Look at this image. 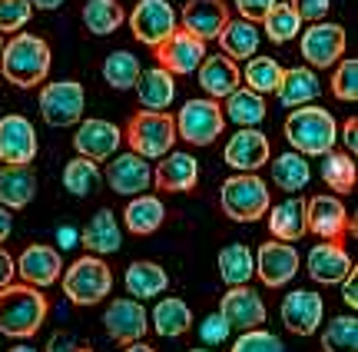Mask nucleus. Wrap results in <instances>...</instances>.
Here are the masks:
<instances>
[{"instance_id":"obj_35","label":"nucleus","mask_w":358,"mask_h":352,"mask_svg":"<svg viewBox=\"0 0 358 352\" xmlns=\"http://www.w3.org/2000/svg\"><path fill=\"white\" fill-rule=\"evenodd\" d=\"M169 286V276L163 266H156V262H133L127 269V289L133 300H153L159 296L163 289Z\"/></svg>"},{"instance_id":"obj_9","label":"nucleus","mask_w":358,"mask_h":352,"mask_svg":"<svg viewBox=\"0 0 358 352\" xmlns=\"http://www.w3.org/2000/svg\"><path fill=\"white\" fill-rule=\"evenodd\" d=\"M133 34L140 43H150V47H159L169 34H176V10L169 7L166 0H140L133 13L127 17Z\"/></svg>"},{"instance_id":"obj_3","label":"nucleus","mask_w":358,"mask_h":352,"mask_svg":"<svg viewBox=\"0 0 358 352\" xmlns=\"http://www.w3.org/2000/svg\"><path fill=\"white\" fill-rule=\"evenodd\" d=\"M47 319V300L37 286H3L0 289V332L13 339L34 336Z\"/></svg>"},{"instance_id":"obj_29","label":"nucleus","mask_w":358,"mask_h":352,"mask_svg":"<svg viewBox=\"0 0 358 352\" xmlns=\"http://www.w3.org/2000/svg\"><path fill=\"white\" fill-rule=\"evenodd\" d=\"M83 246L90 253H96V256H106V253H116V249L123 246V230H120V223L110 209H100L93 220L87 223V230H83Z\"/></svg>"},{"instance_id":"obj_58","label":"nucleus","mask_w":358,"mask_h":352,"mask_svg":"<svg viewBox=\"0 0 358 352\" xmlns=\"http://www.w3.org/2000/svg\"><path fill=\"white\" fill-rule=\"evenodd\" d=\"M123 352H156V349H150L146 342H129V346H127Z\"/></svg>"},{"instance_id":"obj_51","label":"nucleus","mask_w":358,"mask_h":352,"mask_svg":"<svg viewBox=\"0 0 358 352\" xmlns=\"http://www.w3.org/2000/svg\"><path fill=\"white\" fill-rule=\"evenodd\" d=\"M47 352H93V349L83 346V342H77L73 336H66V332H57L50 339V346H47Z\"/></svg>"},{"instance_id":"obj_44","label":"nucleus","mask_w":358,"mask_h":352,"mask_svg":"<svg viewBox=\"0 0 358 352\" xmlns=\"http://www.w3.org/2000/svg\"><path fill=\"white\" fill-rule=\"evenodd\" d=\"M262 24H266V34L272 37V43H289V40L299 37L302 20H299V13H295L289 3H275V7L266 13Z\"/></svg>"},{"instance_id":"obj_40","label":"nucleus","mask_w":358,"mask_h":352,"mask_svg":"<svg viewBox=\"0 0 358 352\" xmlns=\"http://www.w3.org/2000/svg\"><path fill=\"white\" fill-rule=\"evenodd\" d=\"M100 180H103V173L93 160L77 157L64 167V186H66V193H73V196H93L100 190Z\"/></svg>"},{"instance_id":"obj_43","label":"nucleus","mask_w":358,"mask_h":352,"mask_svg":"<svg viewBox=\"0 0 358 352\" xmlns=\"http://www.w3.org/2000/svg\"><path fill=\"white\" fill-rule=\"evenodd\" d=\"M322 176L325 183L332 186L335 193H352L355 190V160L348 157V153H329L325 163H322Z\"/></svg>"},{"instance_id":"obj_8","label":"nucleus","mask_w":358,"mask_h":352,"mask_svg":"<svg viewBox=\"0 0 358 352\" xmlns=\"http://www.w3.org/2000/svg\"><path fill=\"white\" fill-rule=\"evenodd\" d=\"M83 104H87V90L80 87L77 80H57V83H47L40 90V113H43V120L50 127L80 123Z\"/></svg>"},{"instance_id":"obj_1","label":"nucleus","mask_w":358,"mask_h":352,"mask_svg":"<svg viewBox=\"0 0 358 352\" xmlns=\"http://www.w3.org/2000/svg\"><path fill=\"white\" fill-rule=\"evenodd\" d=\"M285 140L292 143L295 153L302 157H325L338 140V127L335 117L322 106H295L289 120H285Z\"/></svg>"},{"instance_id":"obj_57","label":"nucleus","mask_w":358,"mask_h":352,"mask_svg":"<svg viewBox=\"0 0 358 352\" xmlns=\"http://www.w3.org/2000/svg\"><path fill=\"white\" fill-rule=\"evenodd\" d=\"M34 7H40V10H57V7H64L66 0H30Z\"/></svg>"},{"instance_id":"obj_12","label":"nucleus","mask_w":358,"mask_h":352,"mask_svg":"<svg viewBox=\"0 0 358 352\" xmlns=\"http://www.w3.org/2000/svg\"><path fill=\"white\" fill-rule=\"evenodd\" d=\"M345 53V30L338 24H312L302 34V57L308 66H332Z\"/></svg>"},{"instance_id":"obj_26","label":"nucleus","mask_w":358,"mask_h":352,"mask_svg":"<svg viewBox=\"0 0 358 352\" xmlns=\"http://www.w3.org/2000/svg\"><path fill=\"white\" fill-rule=\"evenodd\" d=\"M37 196V176L30 167H3L0 170V206L24 209Z\"/></svg>"},{"instance_id":"obj_32","label":"nucleus","mask_w":358,"mask_h":352,"mask_svg":"<svg viewBox=\"0 0 358 352\" xmlns=\"http://www.w3.org/2000/svg\"><path fill=\"white\" fill-rule=\"evenodd\" d=\"M219 43H222V50L229 60H252L259 50V30L256 24H249V20H229V24L222 27V34H219Z\"/></svg>"},{"instance_id":"obj_41","label":"nucleus","mask_w":358,"mask_h":352,"mask_svg":"<svg viewBox=\"0 0 358 352\" xmlns=\"http://www.w3.org/2000/svg\"><path fill=\"white\" fill-rule=\"evenodd\" d=\"M282 70L285 66L275 64L272 57H252L249 64H245V87L252 93H275L279 90V80H282Z\"/></svg>"},{"instance_id":"obj_56","label":"nucleus","mask_w":358,"mask_h":352,"mask_svg":"<svg viewBox=\"0 0 358 352\" xmlns=\"http://www.w3.org/2000/svg\"><path fill=\"white\" fill-rule=\"evenodd\" d=\"M60 236V246H73L77 243V233H73V226H64V230H57Z\"/></svg>"},{"instance_id":"obj_5","label":"nucleus","mask_w":358,"mask_h":352,"mask_svg":"<svg viewBox=\"0 0 358 352\" xmlns=\"http://www.w3.org/2000/svg\"><path fill=\"white\" fill-rule=\"evenodd\" d=\"M110 286H113V273L96 256H83L64 273L66 300L77 302V306H96L100 300H106Z\"/></svg>"},{"instance_id":"obj_45","label":"nucleus","mask_w":358,"mask_h":352,"mask_svg":"<svg viewBox=\"0 0 358 352\" xmlns=\"http://www.w3.org/2000/svg\"><path fill=\"white\" fill-rule=\"evenodd\" d=\"M332 93L345 104L358 100V60H342L332 77Z\"/></svg>"},{"instance_id":"obj_42","label":"nucleus","mask_w":358,"mask_h":352,"mask_svg":"<svg viewBox=\"0 0 358 352\" xmlns=\"http://www.w3.org/2000/svg\"><path fill=\"white\" fill-rule=\"evenodd\" d=\"M325 352H358V319L355 316H335L325 336H322Z\"/></svg>"},{"instance_id":"obj_30","label":"nucleus","mask_w":358,"mask_h":352,"mask_svg":"<svg viewBox=\"0 0 358 352\" xmlns=\"http://www.w3.org/2000/svg\"><path fill=\"white\" fill-rule=\"evenodd\" d=\"M123 220H127V230L136 236H150L156 233L163 220H166V206L156 199V196H133V203H127V213H123Z\"/></svg>"},{"instance_id":"obj_10","label":"nucleus","mask_w":358,"mask_h":352,"mask_svg":"<svg viewBox=\"0 0 358 352\" xmlns=\"http://www.w3.org/2000/svg\"><path fill=\"white\" fill-rule=\"evenodd\" d=\"M37 157V133L34 123L20 113L0 120V160L3 167H27Z\"/></svg>"},{"instance_id":"obj_17","label":"nucleus","mask_w":358,"mask_h":352,"mask_svg":"<svg viewBox=\"0 0 358 352\" xmlns=\"http://www.w3.org/2000/svg\"><path fill=\"white\" fill-rule=\"evenodd\" d=\"M73 150H77L83 160H110L120 150V130L106 120H87L80 123V130L73 133Z\"/></svg>"},{"instance_id":"obj_2","label":"nucleus","mask_w":358,"mask_h":352,"mask_svg":"<svg viewBox=\"0 0 358 352\" xmlns=\"http://www.w3.org/2000/svg\"><path fill=\"white\" fill-rule=\"evenodd\" d=\"M50 70V47L43 37H34V34H20L13 37L10 43H3V53H0V73L10 80L13 87H34V83H43Z\"/></svg>"},{"instance_id":"obj_62","label":"nucleus","mask_w":358,"mask_h":352,"mask_svg":"<svg viewBox=\"0 0 358 352\" xmlns=\"http://www.w3.org/2000/svg\"><path fill=\"white\" fill-rule=\"evenodd\" d=\"M0 352H3V346H0Z\"/></svg>"},{"instance_id":"obj_55","label":"nucleus","mask_w":358,"mask_h":352,"mask_svg":"<svg viewBox=\"0 0 358 352\" xmlns=\"http://www.w3.org/2000/svg\"><path fill=\"white\" fill-rule=\"evenodd\" d=\"M10 230H13V220H10V209L7 206H0V243L10 236Z\"/></svg>"},{"instance_id":"obj_28","label":"nucleus","mask_w":358,"mask_h":352,"mask_svg":"<svg viewBox=\"0 0 358 352\" xmlns=\"http://www.w3.org/2000/svg\"><path fill=\"white\" fill-rule=\"evenodd\" d=\"M268 230H272V236H275L279 243H295V239H302V236L308 233L306 230V203L295 199V196L282 199L279 206L268 213Z\"/></svg>"},{"instance_id":"obj_22","label":"nucleus","mask_w":358,"mask_h":352,"mask_svg":"<svg viewBox=\"0 0 358 352\" xmlns=\"http://www.w3.org/2000/svg\"><path fill=\"white\" fill-rule=\"evenodd\" d=\"M226 163L232 170H243V173H256L259 167L268 163V140L266 133H259L256 127L252 130H239L226 143Z\"/></svg>"},{"instance_id":"obj_18","label":"nucleus","mask_w":358,"mask_h":352,"mask_svg":"<svg viewBox=\"0 0 358 352\" xmlns=\"http://www.w3.org/2000/svg\"><path fill=\"white\" fill-rule=\"evenodd\" d=\"M306 269L315 283H325V286H329V283H342V279L352 273V256H348L335 239H322L319 246L308 249Z\"/></svg>"},{"instance_id":"obj_15","label":"nucleus","mask_w":358,"mask_h":352,"mask_svg":"<svg viewBox=\"0 0 358 352\" xmlns=\"http://www.w3.org/2000/svg\"><path fill=\"white\" fill-rule=\"evenodd\" d=\"M322 309H325V302H322L319 293L295 289V293H289V296L282 300V323H285L289 332L312 336V332L322 326Z\"/></svg>"},{"instance_id":"obj_33","label":"nucleus","mask_w":358,"mask_h":352,"mask_svg":"<svg viewBox=\"0 0 358 352\" xmlns=\"http://www.w3.org/2000/svg\"><path fill=\"white\" fill-rule=\"evenodd\" d=\"M219 276L229 286H245L256 276V256L245 243H229L219 253Z\"/></svg>"},{"instance_id":"obj_19","label":"nucleus","mask_w":358,"mask_h":352,"mask_svg":"<svg viewBox=\"0 0 358 352\" xmlns=\"http://www.w3.org/2000/svg\"><path fill=\"white\" fill-rule=\"evenodd\" d=\"M229 24V10L222 0H189L182 7V30H189L192 37L216 40L222 34V27Z\"/></svg>"},{"instance_id":"obj_6","label":"nucleus","mask_w":358,"mask_h":352,"mask_svg":"<svg viewBox=\"0 0 358 352\" xmlns=\"http://www.w3.org/2000/svg\"><path fill=\"white\" fill-rule=\"evenodd\" d=\"M222 213L236 223H256L268 213V186L259 176H229L222 183Z\"/></svg>"},{"instance_id":"obj_27","label":"nucleus","mask_w":358,"mask_h":352,"mask_svg":"<svg viewBox=\"0 0 358 352\" xmlns=\"http://www.w3.org/2000/svg\"><path fill=\"white\" fill-rule=\"evenodd\" d=\"M279 104L295 110V106H306L319 97V77L308 70V66H292V70H282L279 80Z\"/></svg>"},{"instance_id":"obj_23","label":"nucleus","mask_w":358,"mask_h":352,"mask_svg":"<svg viewBox=\"0 0 358 352\" xmlns=\"http://www.w3.org/2000/svg\"><path fill=\"white\" fill-rule=\"evenodd\" d=\"M60 266H64L60 249H53V246H27L24 253H20L17 273L24 276L30 286H50V283L60 279Z\"/></svg>"},{"instance_id":"obj_21","label":"nucleus","mask_w":358,"mask_h":352,"mask_svg":"<svg viewBox=\"0 0 358 352\" xmlns=\"http://www.w3.org/2000/svg\"><path fill=\"white\" fill-rule=\"evenodd\" d=\"M348 226V213L335 196H315L306 203V230L322 239H338Z\"/></svg>"},{"instance_id":"obj_31","label":"nucleus","mask_w":358,"mask_h":352,"mask_svg":"<svg viewBox=\"0 0 358 352\" xmlns=\"http://www.w3.org/2000/svg\"><path fill=\"white\" fill-rule=\"evenodd\" d=\"M199 87L209 97H229L239 87V70L229 57H206L199 64Z\"/></svg>"},{"instance_id":"obj_48","label":"nucleus","mask_w":358,"mask_h":352,"mask_svg":"<svg viewBox=\"0 0 358 352\" xmlns=\"http://www.w3.org/2000/svg\"><path fill=\"white\" fill-rule=\"evenodd\" d=\"M199 336H203L206 346H222V342L232 336V326L226 323L222 313H209L203 323H199Z\"/></svg>"},{"instance_id":"obj_34","label":"nucleus","mask_w":358,"mask_h":352,"mask_svg":"<svg viewBox=\"0 0 358 352\" xmlns=\"http://www.w3.org/2000/svg\"><path fill=\"white\" fill-rule=\"evenodd\" d=\"M232 123H239V130H252L256 123H262L266 117V100L252 93L249 87H236V90L226 97V113Z\"/></svg>"},{"instance_id":"obj_7","label":"nucleus","mask_w":358,"mask_h":352,"mask_svg":"<svg viewBox=\"0 0 358 352\" xmlns=\"http://www.w3.org/2000/svg\"><path fill=\"white\" fill-rule=\"evenodd\" d=\"M173 120H176V136H182L192 146H209L226 130V117L216 100H189Z\"/></svg>"},{"instance_id":"obj_16","label":"nucleus","mask_w":358,"mask_h":352,"mask_svg":"<svg viewBox=\"0 0 358 352\" xmlns=\"http://www.w3.org/2000/svg\"><path fill=\"white\" fill-rule=\"evenodd\" d=\"M219 313L226 316V323L232 329H259L266 323V302L259 300V293H252L249 286H232L222 302H219Z\"/></svg>"},{"instance_id":"obj_4","label":"nucleus","mask_w":358,"mask_h":352,"mask_svg":"<svg viewBox=\"0 0 358 352\" xmlns=\"http://www.w3.org/2000/svg\"><path fill=\"white\" fill-rule=\"evenodd\" d=\"M127 140L136 150V157L153 160V157H166L173 143H176V120L169 113H156V110H143L129 120L127 127Z\"/></svg>"},{"instance_id":"obj_60","label":"nucleus","mask_w":358,"mask_h":352,"mask_svg":"<svg viewBox=\"0 0 358 352\" xmlns=\"http://www.w3.org/2000/svg\"><path fill=\"white\" fill-rule=\"evenodd\" d=\"M189 352H213V349H189Z\"/></svg>"},{"instance_id":"obj_53","label":"nucleus","mask_w":358,"mask_h":352,"mask_svg":"<svg viewBox=\"0 0 358 352\" xmlns=\"http://www.w3.org/2000/svg\"><path fill=\"white\" fill-rule=\"evenodd\" d=\"M13 273H17V266H13V260L0 249V289L3 286H10V279H13Z\"/></svg>"},{"instance_id":"obj_20","label":"nucleus","mask_w":358,"mask_h":352,"mask_svg":"<svg viewBox=\"0 0 358 352\" xmlns=\"http://www.w3.org/2000/svg\"><path fill=\"white\" fill-rule=\"evenodd\" d=\"M106 183L113 186V193L123 196H140L153 186V170L150 163L136 153H123L110 163V173H106Z\"/></svg>"},{"instance_id":"obj_24","label":"nucleus","mask_w":358,"mask_h":352,"mask_svg":"<svg viewBox=\"0 0 358 352\" xmlns=\"http://www.w3.org/2000/svg\"><path fill=\"white\" fill-rule=\"evenodd\" d=\"M196 180H199V163L189 153H166L159 170L153 173V186H159L163 193H189Z\"/></svg>"},{"instance_id":"obj_11","label":"nucleus","mask_w":358,"mask_h":352,"mask_svg":"<svg viewBox=\"0 0 358 352\" xmlns=\"http://www.w3.org/2000/svg\"><path fill=\"white\" fill-rule=\"evenodd\" d=\"M153 50H156L159 66H163L166 73H192V70H199V64L206 60V43L199 37H192L189 30L169 34Z\"/></svg>"},{"instance_id":"obj_47","label":"nucleus","mask_w":358,"mask_h":352,"mask_svg":"<svg viewBox=\"0 0 358 352\" xmlns=\"http://www.w3.org/2000/svg\"><path fill=\"white\" fill-rule=\"evenodd\" d=\"M30 0H0V34H13L30 20Z\"/></svg>"},{"instance_id":"obj_39","label":"nucleus","mask_w":358,"mask_h":352,"mask_svg":"<svg viewBox=\"0 0 358 352\" xmlns=\"http://www.w3.org/2000/svg\"><path fill=\"white\" fill-rule=\"evenodd\" d=\"M123 20H127V13L120 7V0H87V7H83V24L96 37L113 34Z\"/></svg>"},{"instance_id":"obj_59","label":"nucleus","mask_w":358,"mask_h":352,"mask_svg":"<svg viewBox=\"0 0 358 352\" xmlns=\"http://www.w3.org/2000/svg\"><path fill=\"white\" fill-rule=\"evenodd\" d=\"M10 352H37V349H34V346H24V342H20V346H13Z\"/></svg>"},{"instance_id":"obj_52","label":"nucleus","mask_w":358,"mask_h":352,"mask_svg":"<svg viewBox=\"0 0 358 352\" xmlns=\"http://www.w3.org/2000/svg\"><path fill=\"white\" fill-rule=\"evenodd\" d=\"M342 300H345L352 309L358 306V269H355V266H352V273L342 279Z\"/></svg>"},{"instance_id":"obj_13","label":"nucleus","mask_w":358,"mask_h":352,"mask_svg":"<svg viewBox=\"0 0 358 352\" xmlns=\"http://www.w3.org/2000/svg\"><path fill=\"white\" fill-rule=\"evenodd\" d=\"M256 273L262 276V283H266L268 289L285 286V283L299 273V253H295L289 243L268 239L256 253Z\"/></svg>"},{"instance_id":"obj_49","label":"nucleus","mask_w":358,"mask_h":352,"mask_svg":"<svg viewBox=\"0 0 358 352\" xmlns=\"http://www.w3.org/2000/svg\"><path fill=\"white\" fill-rule=\"evenodd\" d=\"M275 3H279V0H236V10H239L243 20L256 24V20H266V13L272 10Z\"/></svg>"},{"instance_id":"obj_61","label":"nucleus","mask_w":358,"mask_h":352,"mask_svg":"<svg viewBox=\"0 0 358 352\" xmlns=\"http://www.w3.org/2000/svg\"><path fill=\"white\" fill-rule=\"evenodd\" d=\"M0 53H3V37H0Z\"/></svg>"},{"instance_id":"obj_50","label":"nucleus","mask_w":358,"mask_h":352,"mask_svg":"<svg viewBox=\"0 0 358 352\" xmlns=\"http://www.w3.org/2000/svg\"><path fill=\"white\" fill-rule=\"evenodd\" d=\"M289 7H292V10L299 13V20H315V24H319L322 17L329 13L332 0H292Z\"/></svg>"},{"instance_id":"obj_37","label":"nucleus","mask_w":358,"mask_h":352,"mask_svg":"<svg viewBox=\"0 0 358 352\" xmlns=\"http://www.w3.org/2000/svg\"><path fill=\"white\" fill-rule=\"evenodd\" d=\"M153 329L159 336H169V339H176L182 332H189L192 329V313L189 306L182 300H163L156 302L153 309Z\"/></svg>"},{"instance_id":"obj_38","label":"nucleus","mask_w":358,"mask_h":352,"mask_svg":"<svg viewBox=\"0 0 358 352\" xmlns=\"http://www.w3.org/2000/svg\"><path fill=\"white\" fill-rule=\"evenodd\" d=\"M143 66L140 60L129 50H113L106 60H103V80L113 87V90H133L136 80H140Z\"/></svg>"},{"instance_id":"obj_25","label":"nucleus","mask_w":358,"mask_h":352,"mask_svg":"<svg viewBox=\"0 0 358 352\" xmlns=\"http://www.w3.org/2000/svg\"><path fill=\"white\" fill-rule=\"evenodd\" d=\"M136 93H140V104L146 106V110L166 113L169 104L176 100V80H173V73H166L163 66H153V70H143L140 73Z\"/></svg>"},{"instance_id":"obj_46","label":"nucleus","mask_w":358,"mask_h":352,"mask_svg":"<svg viewBox=\"0 0 358 352\" xmlns=\"http://www.w3.org/2000/svg\"><path fill=\"white\" fill-rule=\"evenodd\" d=\"M232 352H285V346L266 329H245V336L232 342Z\"/></svg>"},{"instance_id":"obj_54","label":"nucleus","mask_w":358,"mask_h":352,"mask_svg":"<svg viewBox=\"0 0 358 352\" xmlns=\"http://www.w3.org/2000/svg\"><path fill=\"white\" fill-rule=\"evenodd\" d=\"M342 136H345V146L352 150V157H355V150H358V120H345V130H342Z\"/></svg>"},{"instance_id":"obj_36","label":"nucleus","mask_w":358,"mask_h":352,"mask_svg":"<svg viewBox=\"0 0 358 352\" xmlns=\"http://www.w3.org/2000/svg\"><path fill=\"white\" fill-rule=\"evenodd\" d=\"M272 180H275V186L285 190V193H299V190H306V183L312 180V170H308V163L302 153L289 150V153L275 157V163H272Z\"/></svg>"},{"instance_id":"obj_14","label":"nucleus","mask_w":358,"mask_h":352,"mask_svg":"<svg viewBox=\"0 0 358 352\" xmlns=\"http://www.w3.org/2000/svg\"><path fill=\"white\" fill-rule=\"evenodd\" d=\"M103 326L116 342L129 346V342H140L146 336L150 319H146V309L140 306V300H113L110 309L103 313Z\"/></svg>"}]
</instances>
